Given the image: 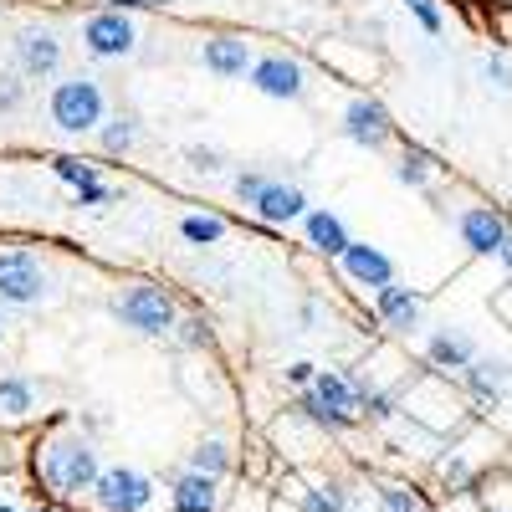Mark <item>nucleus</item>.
Here are the masks:
<instances>
[{
    "label": "nucleus",
    "instance_id": "obj_33",
    "mask_svg": "<svg viewBox=\"0 0 512 512\" xmlns=\"http://www.w3.org/2000/svg\"><path fill=\"white\" fill-rule=\"evenodd\" d=\"M190 169H200V175H216L221 154H216V149H190Z\"/></svg>",
    "mask_w": 512,
    "mask_h": 512
},
{
    "label": "nucleus",
    "instance_id": "obj_5",
    "mask_svg": "<svg viewBox=\"0 0 512 512\" xmlns=\"http://www.w3.org/2000/svg\"><path fill=\"white\" fill-rule=\"evenodd\" d=\"M47 292H52V277H47V267H41L31 251H21V246L16 251H0V303L31 308Z\"/></svg>",
    "mask_w": 512,
    "mask_h": 512
},
{
    "label": "nucleus",
    "instance_id": "obj_2",
    "mask_svg": "<svg viewBox=\"0 0 512 512\" xmlns=\"http://www.w3.org/2000/svg\"><path fill=\"white\" fill-rule=\"evenodd\" d=\"M113 318L128 323L134 333H144V338H169V333H175V323H180V308H175V297H169L164 287L134 282L113 303Z\"/></svg>",
    "mask_w": 512,
    "mask_h": 512
},
{
    "label": "nucleus",
    "instance_id": "obj_24",
    "mask_svg": "<svg viewBox=\"0 0 512 512\" xmlns=\"http://www.w3.org/2000/svg\"><path fill=\"white\" fill-rule=\"evenodd\" d=\"M31 400H36V395H31V384H26V379H16V374H11V379H0V410H6V415H26Z\"/></svg>",
    "mask_w": 512,
    "mask_h": 512
},
{
    "label": "nucleus",
    "instance_id": "obj_7",
    "mask_svg": "<svg viewBox=\"0 0 512 512\" xmlns=\"http://www.w3.org/2000/svg\"><path fill=\"white\" fill-rule=\"evenodd\" d=\"M246 77H251V88H256V93L282 98V103H297V98L308 93V72H303V62H297V57H287V52L256 57Z\"/></svg>",
    "mask_w": 512,
    "mask_h": 512
},
{
    "label": "nucleus",
    "instance_id": "obj_23",
    "mask_svg": "<svg viewBox=\"0 0 512 512\" xmlns=\"http://www.w3.org/2000/svg\"><path fill=\"white\" fill-rule=\"evenodd\" d=\"M226 466H231V456H226L221 441H200V446L190 451V472H200V477H221Z\"/></svg>",
    "mask_w": 512,
    "mask_h": 512
},
{
    "label": "nucleus",
    "instance_id": "obj_4",
    "mask_svg": "<svg viewBox=\"0 0 512 512\" xmlns=\"http://www.w3.org/2000/svg\"><path fill=\"white\" fill-rule=\"evenodd\" d=\"M98 451L88 441H52L47 446V461H41V477H47L62 497H82V492H93L98 482Z\"/></svg>",
    "mask_w": 512,
    "mask_h": 512
},
{
    "label": "nucleus",
    "instance_id": "obj_10",
    "mask_svg": "<svg viewBox=\"0 0 512 512\" xmlns=\"http://www.w3.org/2000/svg\"><path fill=\"white\" fill-rule=\"evenodd\" d=\"M344 134L359 144V149H379L384 139L395 134V123H390V108L374 103V98H354L344 108Z\"/></svg>",
    "mask_w": 512,
    "mask_h": 512
},
{
    "label": "nucleus",
    "instance_id": "obj_39",
    "mask_svg": "<svg viewBox=\"0 0 512 512\" xmlns=\"http://www.w3.org/2000/svg\"><path fill=\"white\" fill-rule=\"evenodd\" d=\"M36 512H52V507H36Z\"/></svg>",
    "mask_w": 512,
    "mask_h": 512
},
{
    "label": "nucleus",
    "instance_id": "obj_8",
    "mask_svg": "<svg viewBox=\"0 0 512 512\" xmlns=\"http://www.w3.org/2000/svg\"><path fill=\"white\" fill-rule=\"evenodd\" d=\"M134 21H128V11H98L82 21V47H88L93 57H128L134 52Z\"/></svg>",
    "mask_w": 512,
    "mask_h": 512
},
{
    "label": "nucleus",
    "instance_id": "obj_38",
    "mask_svg": "<svg viewBox=\"0 0 512 512\" xmlns=\"http://www.w3.org/2000/svg\"><path fill=\"white\" fill-rule=\"evenodd\" d=\"M0 512H11V507H6V502H0Z\"/></svg>",
    "mask_w": 512,
    "mask_h": 512
},
{
    "label": "nucleus",
    "instance_id": "obj_21",
    "mask_svg": "<svg viewBox=\"0 0 512 512\" xmlns=\"http://www.w3.org/2000/svg\"><path fill=\"white\" fill-rule=\"evenodd\" d=\"M180 236H185L190 246H216V241L226 236V221H221V216H185V221H180Z\"/></svg>",
    "mask_w": 512,
    "mask_h": 512
},
{
    "label": "nucleus",
    "instance_id": "obj_32",
    "mask_svg": "<svg viewBox=\"0 0 512 512\" xmlns=\"http://www.w3.org/2000/svg\"><path fill=\"white\" fill-rule=\"evenodd\" d=\"M175 328H185L180 338H185V344H190V349H200V344H205V338H210V328H205V318H185V323H175Z\"/></svg>",
    "mask_w": 512,
    "mask_h": 512
},
{
    "label": "nucleus",
    "instance_id": "obj_37",
    "mask_svg": "<svg viewBox=\"0 0 512 512\" xmlns=\"http://www.w3.org/2000/svg\"><path fill=\"white\" fill-rule=\"evenodd\" d=\"M497 262H502V267H507V277H512V231H507V241L497 246Z\"/></svg>",
    "mask_w": 512,
    "mask_h": 512
},
{
    "label": "nucleus",
    "instance_id": "obj_30",
    "mask_svg": "<svg viewBox=\"0 0 512 512\" xmlns=\"http://www.w3.org/2000/svg\"><path fill=\"white\" fill-rule=\"evenodd\" d=\"M262 190H267V180L256 175V169H241V175H236V195H241L246 205H256V195H262Z\"/></svg>",
    "mask_w": 512,
    "mask_h": 512
},
{
    "label": "nucleus",
    "instance_id": "obj_36",
    "mask_svg": "<svg viewBox=\"0 0 512 512\" xmlns=\"http://www.w3.org/2000/svg\"><path fill=\"white\" fill-rule=\"evenodd\" d=\"M313 374H318V364H292V369H287L292 384H313Z\"/></svg>",
    "mask_w": 512,
    "mask_h": 512
},
{
    "label": "nucleus",
    "instance_id": "obj_9",
    "mask_svg": "<svg viewBox=\"0 0 512 512\" xmlns=\"http://www.w3.org/2000/svg\"><path fill=\"white\" fill-rule=\"evenodd\" d=\"M11 47H16V72H21V77H52L57 62H62V41H57V31H47V26L16 31Z\"/></svg>",
    "mask_w": 512,
    "mask_h": 512
},
{
    "label": "nucleus",
    "instance_id": "obj_19",
    "mask_svg": "<svg viewBox=\"0 0 512 512\" xmlns=\"http://www.w3.org/2000/svg\"><path fill=\"white\" fill-rule=\"evenodd\" d=\"M425 354H431V364H436V369H466V364L477 359V349L466 344L461 333H436L431 344H425Z\"/></svg>",
    "mask_w": 512,
    "mask_h": 512
},
{
    "label": "nucleus",
    "instance_id": "obj_16",
    "mask_svg": "<svg viewBox=\"0 0 512 512\" xmlns=\"http://www.w3.org/2000/svg\"><path fill=\"white\" fill-rule=\"evenodd\" d=\"M461 374H466V384H472V395H477L482 405H497V400L512 390V374H507V364H497V359H472Z\"/></svg>",
    "mask_w": 512,
    "mask_h": 512
},
{
    "label": "nucleus",
    "instance_id": "obj_12",
    "mask_svg": "<svg viewBox=\"0 0 512 512\" xmlns=\"http://www.w3.org/2000/svg\"><path fill=\"white\" fill-rule=\"evenodd\" d=\"M461 241L477 256H497V246L507 241V221L487 205H472V210H461Z\"/></svg>",
    "mask_w": 512,
    "mask_h": 512
},
{
    "label": "nucleus",
    "instance_id": "obj_29",
    "mask_svg": "<svg viewBox=\"0 0 512 512\" xmlns=\"http://www.w3.org/2000/svg\"><path fill=\"white\" fill-rule=\"evenodd\" d=\"M303 507H308V512H344V492H338V487H328V497H323V492H308Z\"/></svg>",
    "mask_w": 512,
    "mask_h": 512
},
{
    "label": "nucleus",
    "instance_id": "obj_14",
    "mask_svg": "<svg viewBox=\"0 0 512 512\" xmlns=\"http://www.w3.org/2000/svg\"><path fill=\"white\" fill-rule=\"evenodd\" d=\"M374 308H379V318H384V328H395V333H415L420 328V297L410 292V287H379L374 292Z\"/></svg>",
    "mask_w": 512,
    "mask_h": 512
},
{
    "label": "nucleus",
    "instance_id": "obj_35",
    "mask_svg": "<svg viewBox=\"0 0 512 512\" xmlns=\"http://www.w3.org/2000/svg\"><path fill=\"white\" fill-rule=\"evenodd\" d=\"M164 0H108V11H154Z\"/></svg>",
    "mask_w": 512,
    "mask_h": 512
},
{
    "label": "nucleus",
    "instance_id": "obj_11",
    "mask_svg": "<svg viewBox=\"0 0 512 512\" xmlns=\"http://www.w3.org/2000/svg\"><path fill=\"white\" fill-rule=\"evenodd\" d=\"M338 262H344V272H349L359 287H374V292H379V287L395 282V262H390L379 246H369V241H349V251L338 256Z\"/></svg>",
    "mask_w": 512,
    "mask_h": 512
},
{
    "label": "nucleus",
    "instance_id": "obj_28",
    "mask_svg": "<svg viewBox=\"0 0 512 512\" xmlns=\"http://www.w3.org/2000/svg\"><path fill=\"white\" fill-rule=\"evenodd\" d=\"M405 11H410L425 31H431V36L441 31V11H436V0H405Z\"/></svg>",
    "mask_w": 512,
    "mask_h": 512
},
{
    "label": "nucleus",
    "instance_id": "obj_22",
    "mask_svg": "<svg viewBox=\"0 0 512 512\" xmlns=\"http://www.w3.org/2000/svg\"><path fill=\"white\" fill-rule=\"evenodd\" d=\"M52 175H57V180H67L72 190H88V185H98V164L62 154V159H52Z\"/></svg>",
    "mask_w": 512,
    "mask_h": 512
},
{
    "label": "nucleus",
    "instance_id": "obj_15",
    "mask_svg": "<svg viewBox=\"0 0 512 512\" xmlns=\"http://www.w3.org/2000/svg\"><path fill=\"white\" fill-rule=\"evenodd\" d=\"M200 62H205V72H216V77H246L251 72V47L241 36H210Z\"/></svg>",
    "mask_w": 512,
    "mask_h": 512
},
{
    "label": "nucleus",
    "instance_id": "obj_27",
    "mask_svg": "<svg viewBox=\"0 0 512 512\" xmlns=\"http://www.w3.org/2000/svg\"><path fill=\"white\" fill-rule=\"evenodd\" d=\"M26 103V82H21V72H6L0 77V113H16Z\"/></svg>",
    "mask_w": 512,
    "mask_h": 512
},
{
    "label": "nucleus",
    "instance_id": "obj_18",
    "mask_svg": "<svg viewBox=\"0 0 512 512\" xmlns=\"http://www.w3.org/2000/svg\"><path fill=\"white\" fill-rule=\"evenodd\" d=\"M216 477H200V472H185L180 482H175V512H216Z\"/></svg>",
    "mask_w": 512,
    "mask_h": 512
},
{
    "label": "nucleus",
    "instance_id": "obj_25",
    "mask_svg": "<svg viewBox=\"0 0 512 512\" xmlns=\"http://www.w3.org/2000/svg\"><path fill=\"white\" fill-rule=\"evenodd\" d=\"M395 175H400L405 185H425V180H431V154H425V149H405V159H400Z\"/></svg>",
    "mask_w": 512,
    "mask_h": 512
},
{
    "label": "nucleus",
    "instance_id": "obj_20",
    "mask_svg": "<svg viewBox=\"0 0 512 512\" xmlns=\"http://www.w3.org/2000/svg\"><path fill=\"white\" fill-rule=\"evenodd\" d=\"M134 139H139V123L128 118V113L103 118V154H128V149H134Z\"/></svg>",
    "mask_w": 512,
    "mask_h": 512
},
{
    "label": "nucleus",
    "instance_id": "obj_26",
    "mask_svg": "<svg viewBox=\"0 0 512 512\" xmlns=\"http://www.w3.org/2000/svg\"><path fill=\"white\" fill-rule=\"evenodd\" d=\"M379 507L384 512H425V502L415 492H405V487H379Z\"/></svg>",
    "mask_w": 512,
    "mask_h": 512
},
{
    "label": "nucleus",
    "instance_id": "obj_1",
    "mask_svg": "<svg viewBox=\"0 0 512 512\" xmlns=\"http://www.w3.org/2000/svg\"><path fill=\"white\" fill-rule=\"evenodd\" d=\"M297 410H303L308 420L328 425V431H344V425H354L364 410H359V379L338 374V369H318L308 395L297 400Z\"/></svg>",
    "mask_w": 512,
    "mask_h": 512
},
{
    "label": "nucleus",
    "instance_id": "obj_13",
    "mask_svg": "<svg viewBox=\"0 0 512 512\" xmlns=\"http://www.w3.org/2000/svg\"><path fill=\"white\" fill-rule=\"evenodd\" d=\"M256 216H262L267 226H292L297 216H308V195L297 190V185H277V180H267V190L256 195Z\"/></svg>",
    "mask_w": 512,
    "mask_h": 512
},
{
    "label": "nucleus",
    "instance_id": "obj_17",
    "mask_svg": "<svg viewBox=\"0 0 512 512\" xmlns=\"http://www.w3.org/2000/svg\"><path fill=\"white\" fill-rule=\"evenodd\" d=\"M308 246L323 256H344L349 251V231L333 210H308Z\"/></svg>",
    "mask_w": 512,
    "mask_h": 512
},
{
    "label": "nucleus",
    "instance_id": "obj_6",
    "mask_svg": "<svg viewBox=\"0 0 512 512\" xmlns=\"http://www.w3.org/2000/svg\"><path fill=\"white\" fill-rule=\"evenodd\" d=\"M93 502H98V512H144L154 502V482L139 466H108L93 482Z\"/></svg>",
    "mask_w": 512,
    "mask_h": 512
},
{
    "label": "nucleus",
    "instance_id": "obj_34",
    "mask_svg": "<svg viewBox=\"0 0 512 512\" xmlns=\"http://www.w3.org/2000/svg\"><path fill=\"white\" fill-rule=\"evenodd\" d=\"M113 200V190L98 180V185H88V190H77V205H108Z\"/></svg>",
    "mask_w": 512,
    "mask_h": 512
},
{
    "label": "nucleus",
    "instance_id": "obj_3",
    "mask_svg": "<svg viewBox=\"0 0 512 512\" xmlns=\"http://www.w3.org/2000/svg\"><path fill=\"white\" fill-rule=\"evenodd\" d=\"M47 113L62 134H93L103 128V88L93 77H62L47 98Z\"/></svg>",
    "mask_w": 512,
    "mask_h": 512
},
{
    "label": "nucleus",
    "instance_id": "obj_31",
    "mask_svg": "<svg viewBox=\"0 0 512 512\" xmlns=\"http://www.w3.org/2000/svg\"><path fill=\"white\" fill-rule=\"evenodd\" d=\"M482 72H487V82H492L497 93H512V67H507L502 57H487V67H482Z\"/></svg>",
    "mask_w": 512,
    "mask_h": 512
}]
</instances>
